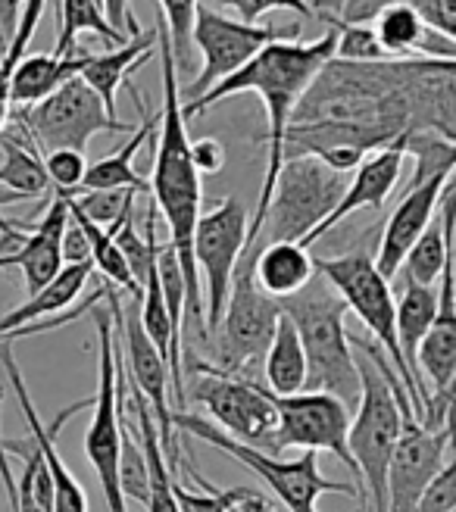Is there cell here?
Returning a JSON list of instances; mask_svg holds the SVG:
<instances>
[{
	"label": "cell",
	"mask_w": 456,
	"mask_h": 512,
	"mask_svg": "<svg viewBox=\"0 0 456 512\" xmlns=\"http://www.w3.org/2000/svg\"><path fill=\"white\" fill-rule=\"evenodd\" d=\"M316 272L341 294L347 310L369 328L372 341L385 350L391 369L397 372L403 384V391L410 394L416 422L422 425L425 406L432 400V394H428L425 381L413 375V369L407 366V360H403V353H400L397 300L391 294V281L382 278V272L375 269V256L369 250H350L344 256H335V260H316Z\"/></svg>",
	"instance_id": "obj_5"
},
{
	"label": "cell",
	"mask_w": 456,
	"mask_h": 512,
	"mask_svg": "<svg viewBox=\"0 0 456 512\" xmlns=\"http://www.w3.org/2000/svg\"><path fill=\"white\" fill-rule=\"evenodd\" d=\"M288 38H297V29L285 32L275 29V25H253L241 19H228L210 7H197L191 44L204 54V69L197 72L191 85L182 88V97L197 100L200 94H207L210 88L225 82L228 75H235L241 66H247L266 44Z\"/></svg>",
	"instance_id": "obj_13"
},
{
	"label": "cell",
	"mask_w": 456,
	"mask_h": 512,
	"mask_svg": "<svg viewBox=\"0 0 456 512\" xmlns=\"http://www.w3.org/2000/svg\"><path fill=\"white\" fill-rule=\"evenodd\" d=\"M257 250L260 247H247L241 263L232 278V297H228L225 316L216 328V366L225 375H235L244 381H253L266 360V350L272 344L275 325H278V300L266 297L257 285Z\"/></svg>",
	"instance_id": "obj_8"
},
{
	"label": "cell",
	"mask_w": 456,
	"mask_h": 512,
	"mask_svg": "<svg viewBox=\"0 0 456 512\" xmlns=\"http://www.w3.org/2000/svg\"><path fill=\"white\" fill-rule=\"evenodd\" d=\"M129 375V372H125ZM129 406L138 422V438L147 456V469H150V497H147V512H179V500H175V484H172V472L166 463V453L160 447V431L157 422L150 416L147 400L138 394V388L129 381Z\"/></svg>",
	"instance_id": "obj_26"
},
{
	"label": "cell",
	"mask_w": 456,
	"mask_h": 512,
	"mask_svg": "<svg viewBox=\"0 0 456 512\" xmlns=\"http://www.w3.org/2000/svg\"><path fill=\"white\" fill-rule=\"evenodd\" d=\"M97 325V394H94V416L85 434V456L100 481V491L107 500V512H129L119 481V397H116V331L113 316L94 306Z\"/></svg>",
	"instance_id": "obj_12"
},
{
	"label": "cell",
	"mask_w": 456,
	"mask_h": 512,
	"mask_svg": "<svg viewBox=\"0 0 456 512\" xmlns=\"http://www.w3.org/2000/svg\"><path fill=\"white\" fill-rule=\"evenodd\" d=\"M191 160L197 166V172L204 175H216L225 166V144L219 138H200L191 141Z\"/></svg>",
	"instance_id": "obj_38"
},
{
	"label": "cell",
	"mask_w": 456,
	"mask_h": 512,
	"mask_svg": "<svg viewBox=\"0 0 456 512\" xmlns=\"http://www.w3.org/2000/svg\"><path fill=\"white\" fill-rule=\"evenodd\" d=\"M194 378L188 384V400L204 406L219 431L228 438L272 453L275 431H278V409L275 394L266 388L235 375H225L207 363H194Z\"/></svg>",
	"instance_id": "obj_10"
},
{
	"label": "cell",
	"mask_w": 456,
	"mask_h": 512,
	"mask_svg": "<svg viewBox=\"0 0 456 512\" xmlns=\"http://www.w3.org/2000/svg\"><path fill=\"white\" fill-rule=\"evenodd\" d=\"M335 44L338 35L335 29H328L322 38L316 41H275L266 44L257 57H253L247 66H241L235 75H228L225 82H219L216 88H210L207 94H200L197 100H185L182 113L185 122L207 113L210 107L222 104L232 94L241 91H253L260 94V100L266 104V116H269V163H266V178H263V191H260V203H257V216L247 225V247H257L260 228H263V216L275 191V178L285 166V135L288 125L294 119V110L303 100V94L310 91V85L316 82V75L325 69L328 60H335Z\"/></svg>",
	"instance_id": "obj_1"
},
{
	"label": "cell",
	"mask_w": 456,
	"mask_h": 512,
	"mask_svg": "<svg viewBox=\"0 0 456 512\" xmlns=\"http://www.w3.org/2000/svg\"><path fill=\"white\" fill-rule=\"evenodd\" d=\"M363 397L357 416L350 419L347 447L360 469V509L385 512L388 509V469L400 441L403 422H416L410 394L403 391L397 372L391 369L385 350L369 338L357 341Z\"/></svg>",
	"instance_id": "obj_3"
},
{
	"label": "cell",
	"mask_w": 456,
	"mask_h": 512,
	"mask_svg": "<svg viewBox=\"0 0 456 512\" xmlns=\"http://www.w3.org/2000/svg\"><path fill=\"white\" fill-rule=\"evenodd\" d=\"M435 310H438V291L435 288L403 281V291L397 300V344H400L403 360H407V366L413 369L416 378H422L419 366H416V353L428 335V328H432V322H435Z\"/></svg>",
	"instance_id": "obj_27"
},
{
	"label": "cell",
	"mask_w": 456,
	"mask_h": 512,
	"mask_svg": "<svg viewBox=\"0 0 456 512\" xmlns=\"http://www.w3.org/2000/svg\"><path fill=\"white\" fill-rule=\"evenodd\" d=\"M447 182H450V175H435V178H425L422 185L407 188V194H403V200L397 203V210L391 213L382 238H378L375 269L382 272V278L391 281L400 272L413 244L422 238L425 228L432 225Z\"/></svg>",
	"instance_id": "obj_18"
},
{
	"label": "cell",
	"mask_w": 456,
	"mask_h": 512,
	"mask_svg": "<svg viewBox=\"0 0 456 512\" xmlns=\"http://www.w3.org/2000/svg\"><path fill=\"white\" fill-rule=\"evenodd\" d=\"M278 409V431H275V444L272 456H278L288 447L300 450H325L335 459H341V466L360 481V469L353 463L350 447H347V434H350V409L332 397V394H294V397H275Z\"/></svg>",
	"instance_id": "obj_14"
},
{
	"label": "cell",
	"mask_w": 456,
	"mask_h": 512,
	"mask_svg": "<svg viewBox=\"0 0 456 512\" xmlns=\"http://www.w3.org/2000/svg\"><path fill=\"white\" fill-rule=\"evenodd\" d=\"M44 172L50 178V188L63 191V194H79L82 182H85V172H88V160L85 153L79 150H54V153H44Z\"/></svg>",
	"instance_id": "obj_34"
},
{
	"label": "cell",
	"mask_w": 456,
	"mask_h": 512,
	"mask_svg": "<svg viewBox=\"0 0 456 512\" xmlns=\"http://www.w3.org/2000/svg\"><path fill=\"white\" fill-rule=\"evenodd\" d=\"M319 22H328L338 35V44H335V60H344V63H382V60H391L382 44L375 38V29L369 22H347L341 16H332V13H316Z\"/></svg>",
	"instance_id": "obj_31"
},
{
	"label": "cell",
	"mask_w": 456,
	"mask_h": 512,
	"mask_svg": "<svg viewBox=\"0 0 456 512\" xmlns=\"http://www.w3.org/2000/svg\"><path fill=\"white\" fill-rule=\"evenodd\" d=\"M403 138H407V135H400L391 144L372 150L369 157L357 166V172H353V178L347 182V188H344V194L338 200V207L332 210V216H328L307 241H303V247H310L319 238H325L335 225H341L353 213H360V210H385L388 197L394 194L400 175H403V160H407V147H403Z\"/></svg>",
	"instance_id": "obj_17"
},
{
	"label": "cell",
	"mask_w": 456,
	"mask_h": 512,
	"mask_svg": "<svg viewBox=\"0 0 456 512\" xmlns=\"http://www.w3.org/2000/svg\"><path fill=\"white\" fill-rule=\"evenodd\" d=\"M0 366H4V372H7V381H10V388L16 394V403H19L22 416H25V425H29V438L38 444L44 463H47V472H50V481H54V512H88V494L79 484V478H75L66 469L63 456L57 450V431L66 425L69 416L79 413L82 406H91L94 397L75 403V406H66L54 422L44 425L41 416H38V409H35V403H32L29 388H25L22 369L16 363V356H13V341H0Z\"/></svg>",
	"instance_id": "obj_16"
},
{
	"label": "cell",
	"mask_w": 456,
	"mask_h": 512,
	"mask_svg": "<svg viewBox=\"0 0 456 512\" xmlns=\"http://www.w3.org/2000/svg\"><path fill=\"white\" fill-rule=\"evenodd\" d=\"M357 512H363V509H357Z\"/></svg>",
	"instance_id": "obj_44"
},
{
	"label": "cell",
	"mask_w": 456,
	"mask_h": 512,
	"mask_svg": "<svg viewBox=\"0 0 456 512\" xmlns=\"http://www.w3.org/2000/svg\"><path fill=\"white\" fill-rule=\"evenodd\" d=\"M185 472L200 484V491H188L185 484L172 475V484H175V500H179V512H235L244 500H250L260 488H213V481H207L200 475L188 459H185Z\"/></svg>",
	"instance_id": "obj_30"
},
{
	"label": "cell",
	"mask_w": 456,
	"mask_h": 512,
	"mask_svg": "<svg viewBox=\"0 0 456 512\" xmlns=\"http://www.w3.org/2000/svg\"><path fill=\"white\" fill-rule=\"evenodd\" d=\"M278 310L294 322L303 353H307V388L303 391L332 394L347 409H357L363 381L344 325L347 303L341 294L316 272L303 291L278 300Z\"/></svg>",
	"instance_id": "obj_4"
},
{
	"label": "cell",
	"mask_w": 456,
	"mask_h": 512,
	"mask_svg": "<svg viewBox=\"0 0 456 512\" xmlns=\"http://www.w3.org/2000/svg\"><path fill=\"white\" fill-rule=\"evenodd\" d=\"M456 441V413L444 428H425L403 422L400 441L388 469V509L385 512H419V503L432 478L447 463V450Z\"/></svg>",
	"instance_id": "obj_15"
},
{
	"label": "cell",
	"mask_w": 456,
	"mask_h": 512,
	"mask_svg": "<svg viewBox=\"0 0 456 512\" xmlns=\"http://www.w3.org/2000/svg\"><path fill=\"white\" fill-rule=\"evenodd\" d=\"M253 275H257V285L266 297L285 300L310 285L316 275V260L307 253V247L275 241L257 250Z\"/></svg>",
	"instance_id": "obj_23"
},
{
	"label": "cell",
	"mask_w": 456,
	"mask_h": 512,
	"mask_svg": "<svg viewBox=\"0 0 456 512\" xmlns=\"http://www.w3.org/2000/svg\"><path fill=\"white\" fill-rule=\"evenodd\" d=\"M0 150H4V163H0V188H7V194H4L7 203L54 194L50 178L44 172L41 153L16 125H10L7 132L0 135Z\"/></svg>",
	"instance_id": "obj_24"
},
{
	"label": "cell",
	"mask_w": 456,
	"mask_h": 512,
	"mask_svg": "<svg viewBox=\"0 0 456 512\" xmlns=\"http://www.w3.org/2000/svg\"><path fill=\"white\" fill-rule=\"evenodd\" d=\"M104 13L113 29H119L122 35H129V38L141 35V25L132 13V0H104Z\"/></svg>",
	"instance_id": "obj_39"
},
{
	"label": "cell",
	"mask_w": 456,
	"mask_h": 512,
	"mask_svg": "<svg viewBox=\"0 0 456 512\" xmlns=\"http://www.w3.org/2000/svg\"><path fill=\"white\" fill-rule=\"evenodd\" d=\"M82 32H94L104 41L113 44H125L132 41L129 35H122L119 29H113L104 7L97 0H60V35H57V47H54V57H69L75 54V38Z\"/></svg>",
	"instance_id": "obj_28"
},
{
	"label": "cell",
	"mask_w": 456,
	"mask_h": 512,
	"mask_svg": "<svg viewBox=\"0 0 456 512\" xmlns=\"http://www.w3.org/2000/svg\"><path fill=\"white\" fill-rule=\"evenodd\" d=\"M247 250V210L238 197L219 200L210 213H200L194 228V266L197 278H204V322L207 335L225 316L228 297H232V278Z\"/></svg>",
	"instance_id": "obj_11"
},
{
	"label": "cell",
	"mask_w": 456,
	"mask_h": 512,
	"mask_svg": "<svg viewBox=\"0 0 456 512\" xmlns=\"http://www.w3.org/2000/svg\"><path fill=\"white\" fill-rule=\"evenodd\" d=\"M154 50H157V29L154 32H141L138 38L125 41L116 50H107V54H94L88 60V66L82 69V79L91 85V91L100 100H104V107H107L110 116H116L119 88L129 85V75L154 57Z\"/></svg>",
	"instance_id": "obj_21"
},
{
	"label": "cell",
	"mask_w": 456,
	"mask_h": 512,
	"mask_svg": "<svg viewBox=\"0 0 456 512\" xmlns=\"http://www.w3.org/2000/svg\"><path fill=\"white\" fill-rule=\"evenodd\" d=\"M347 182L344 175L328 169L316 157H288L275 178V191L263 216L257 247L288 241H307L316 228L332 216Z\"/></svg>",
	"instance_id": "obj_7"
},
{
	"label": "cell",
	"mask_w": 456,
	"mask_h": 512,
	"mask_svg": "<svg viewBox=\"0 0 456 512\" xmlns=\"http://www.w3.org/2000/svg\"><path fill=\"white\" fill-rule=\"evenodd\" d=\"M60 256H63V266H85V263H91V244H88L85 232H82L79 222H75L72 216H69V225H66L63 238H60Z\"/></svg>",
	"instance_id": "obj_37"
},
{
	"label": "cell",
	"mask_w": 456,
	"mask_h": 512,
	"mask_svg": "<svg viewBox=\"0 0 456 512\" xmlns=\"http://www.w3.org/2000/svg\"><path fill=\"white\" fill-rule=\"evenodd\" d=\"M157 50H160V72H163V107H160V135L154 150V178H150V194H154L157 210L169 225V244L179 253L188 291V313L194 325L207 335L204 322V294H200V278L194 266V228L204 213V188H200V172L191 160V138L188 122L182 113V88H179V63L172 54V41L166 22H157Z\"/></svg>",
	"instance_id": "obj_2"
},
{
	"label": "cell",
	"mask_w": 456,
	"mask_h": 512,
	"mask_svg": "<svg viewBox=\"0 0 456 512\" xmlns=\"http://www.w3.org/2000/svg\"><path fill=\"white\" fill-rule=\"evenodd\" d=\"M172 428L179 431L182 438L204 441L228 453L232 459H238L244 469H250L278 497V503L288 506V512H319V497L325 494L360 497V491L353 488V484L325 478L319 469V453L313 450H303L297 459H278L257 447L232 441L225 431H219L207 419H200L197 413H172Z\"/></svg>",
	"instance_id": "obj_6"
},
{
	"label": "cell",
	"mask_w": 456,
	"mask_h": 512,
	"mask_svg": "<svg viewBox=\"0 0 456 512\" xmlns=\"http://www.w3.org/2000/svg\"><path fill=\"white\" fill-rule=\"evenodd\" d=\"M135 194L138 191H82L69 197L94 225L107 228L116 225L129 210H135Z\"/></svg>",
	"instance_id": "obj_33"
},
{
	"label": "cell",
	"mask_w": 456,
	"mask_h": 512,
	"mask_svg": "<svg viewBox=\"0 0 456 512\" xmlns=\"http://www.w3.org/2000/svg\"><path fill=\"white\" fill-rule=\"evenodd\" d=\"M388 4H407L413 7L422 22L432 32H438L441 38L456 44V0H347L341 19L347 22H369L378 10Z\"/></svg>",
	"instance_id": "obj_29"
},
{
	"label": "cell",
	"mask_w": 456,
	"mask_h": 512,
	"mask_svg": "<svg viewBox=\"0 0 456 512\" xmlns=\"http://www.w3.org/2000/svg\"><path fill=\"white\" fill-rule=\"evenodd\" d=\"M213 4L238 13L241 22H253V25L272 10H291L300 19H316V10H313L310 0H213Z\"/></svg>",
	"instance_id": "obj_35"
},
{
	"label": "cell",
	"mask_w": 456,
	"mask_h": 512,
	"mask_svg": "<svg viewBox=\"0 0 456 512\" xmlns=\"http://www.w3.org/2000/svg\"><path fill=\"white\" fill-rule=\"evenodd\" d=\"M97 4H100V7H104V0H97Z\"/></svg>",
	"instance_id": "obj_42"
},
{
	"label": "cell",
	"mask_w": 456,
	"mask_h": 512,
	"mask_svg": "<svg viewBox=\"0 0 456 512\" xmlns=\"http://www.w3.org/2000/svg\"><path fill=\"white\" fill-rule=\"evenodd\" d=\"M347 0H313V10L316 13H332V16H341Z\"/></svg>",
	"instance_id": "obj_41"
},
{
	"label": "cell",
	"mask_w": 456,
	"mask_h": 512,
	"mask_svg": "<svg viewBox=\"0 0 456 512\" xmlns=\"http://www.w3.org/2000/svg\"><path fill=\"white\" fill-rule=\"evenodd\" d=\"M125 88L132 91L135 107L141 110V125L135 128L132 138L125 141L116 153H110V157H104V160H97V163L88 166L79 194L82 191H138V194H147L150 191V182H147L144 175H138V169H135V157H138V150L150 138H154L157 125H160V116H150L147 113L144 100H141V94H138V88L132 82L125 85Z\"/></svg>",
	"instance_id": "obj_20"
},
{
	"label": "cell",
	"mask_w": 456,
	"mask_h": 512,
	"mask_svg": "<svg viewBox=\"0 0 456 512\" xmlns=\"http://www.w3.org/2000/svg\"><path fill=\"white\" fill-rule=\"evenodd\" d=\"M10 119L35 144L41 157L54 150L85 153L88 141L100 132H113V135L135 132L132 122H122L107 113L104 100L91 91V85L82 75H75V79H69L66 85H60L54 94L38 100L32 107H16Z\"/></svg>",
	"instance_id": "obj_9"
},
{
	"label": "cell",
	"mask_w": 456,
	"mask_h": 512,
	"mask_svg": "<svg viewBox=\"0 0 456 512\" xmlns=\"http://www.w3.org/2000/svg\"><path fill=\"white\" fill-rule=\"evenodd\" d=\"M263 375H266V391L275 397H294L307 388V353H303L294 322L285 313L278 316L272 344L263 360Z\"/></svg>",
	"instance_id": "obj_25"
},
{
	"label": "cell",
	"mask_w": 456,
	"mask_h": 512,
	"mask_svg": "<svg viewBox=\"0 0 456 512\" xmlns=\"http://www.w3.org/2000/svg\"><path fill=\"white\" fill-rule=\"evenodd\" d=\"M94 54L91 50H75L69 57H54V54H32L25 57L13 79H10V100L13 110L16 107H32L38 100L50 97L60 85H66L75 75H82V69L88 66Z\"/></svg>",
	"instance_id": "obj_22"
},
{
	"label": "cell",
	"mask_w": 456,
	"mask_h": 512,
	"mask_svg": "<svg viewBox=\"0 0 456 512\" xmlns=\"http://www.w3.org/2000/svg\"><path fill=\"white\" fill-rule=\"evenodd\" d=\"M22 7H25V0H0V47H7L13 41Z\"/></svg>",
	"instance_id": "obj_40"
},
{
	"label": "cell",
	"mask_w": 456,
	"mask_h": 512,
	"mask_svg": "<svg viewBox=\"0 0 456 512\" xmlns=\"http://www.w3.org/2000/svg\"><path fill=\"white\" fill-rule=\"evenodd\" d=\"M160 16L166 22V32L172 41V54L179 69L191 66V32H194V19H197V7L200 0H157Z\"/></svg>",
	"instance_id": "obj_32"
},
{
	"label": "cell",
	"mask_w": 456,
	"mask_h": 512,
	"mask_svg": "<svg viewBox=\"0 0 456 512\" xmlns=\"http://www.w3.org/2000/svg\"><path fill=\"white\" fill-rule=\"evenodd\" d=\"M453 506H456V441H453V453L447 456V463L432 478V484H428V491L419 503V512H450Z\"/></svg>",
	"instance_id": "obj_36"
},
{
	"label": "cell",
	"mask_w": 456,
	"mask_h": 512,
	"mask_svg": "<svg viewBox=\"0 0 456 512\" xmlns=\"http://www.w3.org/2000/svg\"><path fill=\"white\" fill-rule=\"evenodd\" d=\"M450 512H456V506H453V509H450Z\"/></svg>",
	"instance_id": "obj_43"
},
{
	"label": "cell",
	"mask_w": 456,
	"mask_h": 512,
	"mask_svg": "<svg viewBox=\"0 0 456 512\" xmlns=\"http://www.w3.org/2000/svg\"><path fill=\"white\" fill-rule=\"evenodd\" d=\"M369 25L391 60L428 57V60H456V44L441 38L422 22V16L407 4H388L378 10Z\"/></svg>",
	"instance_id": "obj_19"
}]
</instances>
